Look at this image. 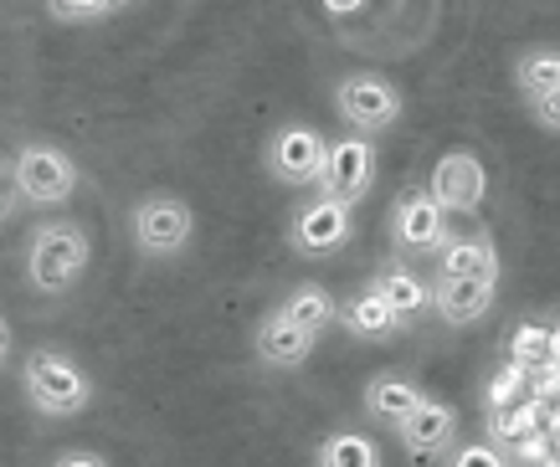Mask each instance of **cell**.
<instances>
[{
	"label": "cell",
	"instance_id": "1",
	"mask_svg": "<svg viewBox=\"0 0 560 467\" xmlns=\"http://www.w3.org/2000/svg\"><path fill=\"white\" fill-rule=\"evenodd\" d=\"M93 242L78 221H36L26 232V283L47 299H62L83 283Z\"/></svg>",
	"mask_w": 560,
	"mask_h": 467
},
{
	"label": "cell",
	"instance_id": "2",
	"mask_svg": "<svg viewBox=\"0 0 560 467\" xmlns=\"http://www.w3.org/2000/svg\"><path fill=\"white\" fill-rule=\"evenodd\" d=\"M5 180H11V211L16 206H32V211H51V206H68L78 196V160H72L62 144H51V139H26L16 144L11 154V170H5Z\"/></svg>",
	"mask_w": 560,
	"mask_h": 467
},
{
	"label": "cell",
	"instance_id": "3",
	"mask_svg": "<svg viewBox=\"0 0 560 467\" xmlns=\"http://www.w3.org/2000/svg\"><path fill=\"white\" fill-rule=\"evenodd\" d=\"M21 390L32 400V411L42 417H83L88 406H93V381H88V370L62 350H32L21 360Z\"/></svg>",
	"mask_w": 560,
	"mask_h": 467
},
{
	"label": "cell",
	"instance_id": "4",
	"mask_svg": "<svg viewBox=\"0 0 560 467\" xmlns=\"http://www.w3.org/2000/svg\"><path fill=\"white\" fill-rule=\"evenodd\" d=\"M129 242L144 262H175L186 257L190 242H196V211H190L186 196L175 190H150V196L135 200L129 211Z\"/></svg>",
	"mask_w": 560,
	"mask_h": 467
},
{
	"label": "cell",
	"instance_id": "5",
	"mask_svg": "<svg viewBox=\"0 0 560 467\" xmlns=\"http://www.w3.org/2000/svg\"><path fill=\"white\" fill-rule=\"evenodd\" d=\"M324 160H329V139H324L319 124L308 118H289L268 133L262 144V175L272 185H289V190H304V185H319Z\"/></svg>",
	"mask_w": 560,
	"mask_h": 467
},
{
	"label": "cell",
	"instance_id": "6",
	"mask_svg": "<svg viewBox=\"0 0 560 467\" xmlns=\"http://www.w3.org/2000/svg\"><path fill=\"white\" fill-rule=\"evenodd\" d=\"M335 114H340L345 133H390L407 114V98H401V87L381 78V72H345L340 83H335Z\"/></svg>",
	"mask_w": 560,
	"mask_h": 467
},
{
	"label": "cell",
	"instance_id": "7",
	"mask_svg": "<svg viewBox=\"0 0 560 467\" xmlns=\"http://www.w3.org/2000/svg\"><path fill=\"white\" fill-rule=\"evenodd\" d=\"M390 242H396V252L401 257H438L442 247H447V211H442V200L432 196V185L427 180H411L396 190V200H390Z\"/></svg>",
	"mask_w": 560,
	"mask_h": 467
},
{
	"label": "cell",
	"instance_id": "8",
	"mask_svg": "<svg viewBox=\"0 0 560 467\" xmlns=\"http://www.w3.org/2000/svg\"><path fill=\"white\" fill-rule=\"evenodd\" d=\"M355 236V206L335 196H308L289 217V247L299 257H329Z\"/></svg>",
	"mask_w": 560,
	"mask_h": 467
},
{
	"label": "cell",
	"instance_id": "9",
	"mask_svg": "<svg viewBox=\"0 0 560 467\" xmlns=\"http://www.w3.org/2000/svg\"><path fill=\"white\" fill-rule=\"evenodd\" d=\"M371 185H375V139H365V133L329 139V160H324V175L314 190L345 200V206H360L371 196Z\"/></svg>",
	"mask_w": 560,
	"mask_h": 467
},
{
	"label": "cell",
	"instance_id": "10",
	"mask_svg": "<svg viewBox=\"0 0 560 467\" xmlns=\"http://www.w3.org/2000/svg\"><path fill=\"white\" fill-rule=\"evenodd\" d=\"M427 185H432V196L442 200L447 217H478L483 200H489V170H483V160L474 150H447L432 165Z\"/></svg>",
	"mask_w": 560,
	"mask_h": 467
},
{
	"label": "cell",
	"instance_id": "11",
	"mask_svg": "<svg viewBox=\"0 0 560 467\" xmlns=\"http://www.w3.org/2000/svg\"><path fill=\"white\" fill-rule=\"evenodd\" d=\"M499 299V278H432V308L442 324L468 329L493 308Z\"/></svg>",
	"mask_w": 560,
	"mask_h": 467
},
{
	"label": "cell",
	"instance_id": "12",
	"mask_svg": "<svg viewBox=\"0 0 560 467\" xmlns=\"http://www.w3.org/2000/svg\"><path fill=\"white\" fill-rule=\"evenodd\" d=\"M396 436H401V447H407L411 457H438V452H447L453 436H458V411L442 396H427L407 417V427H396Z\"/></svg>",
	"mask_w": 560,
	"mask_h": 467
},
{
	"label": "cell",
	"instance_id": "13",
	"mask_svg": "<svg viewBox=\"0 0 560 467\" xmlns=\"http://www.w3.org/2000/svg\"><path fill=\"white\" fill-rule=\"evenodd\" d=\"M314 345H319V334L299 329V324H293V318H283L278 308L257 324V339H253L257 360H262L268 370H299L308 354H314Z\"/></svg>",
	"mask_w": 560,
	"mask_h": 467
},
{
	"label": "cell",
	"instance_id": "14",
	"mask_svg": "<svg viewBox=\"0 0 560 467\" xmlns=\"http://www.w3.org/2000/svg\"><path fill=\"white\" fill-rule=\"evenodd\" d=\"M427 400V390L401 370H381L371 385H365V417L381 421V427H407V417Z\"/></svg>",
	"mask_w": 560,
	"mask_h": 467
},
{
	"label": "cell",
	"instance_id": "15",
	"mask_svg": "<svg viewBox=\"0 0 560 467\" xmlns=\"http://www.w3.org/2000/svg\"><path fill=\"white\" fill-rule=\"evenodd\" d=\"M438 278H499V247L489 232L447 236L438 252Z\"/></svg>",
	"mask_w": 560,
	"mask_h": 467
},
{
	"label": "cell",
	"instance_id": "16",
	"mask_svg": "<svg viewBox=\"0 0 560 467\" xmlns=\"http://www.w3.org/2000/svg\"><path fill=\"white\" fill-rule=\"evenodd\" d=\"M340 324L355 334V339H371V345H375V339H390V334L407 329V324H401V314H396V308H390V303L381 299L371 283L360 288L350 303H340Z\"/></svg>",
	"mask_w": 560,
	"mask_h": 467
},
{
	"label": "cell",
	"instance_id": "17",
	"mask_svg": "<svg viewBox=\"0 0 560 467\" xmlns=\"http://www.w3.org/2000/svg\"><path fill=\"white\" fill-rule=\"evenodd\" d=\"M371 288L390 303V308H396V314H401V324H411V318H417L427 303H432V288H427L407 262H381L371 272Z\"/></svg>",
	"mask_w": 560,
	"mask_h": 467
},
{
	"label": "cell",
	"instance_id": "18",
	"mask_svg": "<svg viewBox=\"0 0 560 467\" xmlns=\"http://www.w3.org/2000/svg\"><path fill=\"white\" fill-rule=\"evenodd\" d=\"M514 87L525 103H540L550 93H560V47H525L514 57Z\"/></svg>",
	"mask_w": 560,
	"mask_h": 467
},
{
	"label": "cell",
	"instance_id": "19",
	"mask_svg": "<svg viewBox=\"0 0 560 467\" xmlns=\"http://www.w3.org/2000/svg\"><path fill=\"white\" fill-rule=\"evenodd\" d=\"M278 314L283 318H293L299 329H308V334H319L329 318H340V303L329 299V288L324 283H299L289 293V299L278 303Z\"/></svg>",
	"mask_w": 560,
	"mask_h": 467
},
{
	"label": "cell",
	"instance_id": "20",
	"mask_svg": "<svg viewBox=\"0 0 560 467\" xmlns=\"http://www.w3.org/2000/svg\"><path fill=\"white\" fill-rule=\"evenodd\" d=\"M319 467H386L381 463V447H375L365 432H335L319 442Z\"/></svg>",
	"mask_w": 560,
	"mask_h": 467
},
{
	"label": "cell",
	"instance_id": "21",
	"mask_svg": "<svg viewBox=\"0 0 560 467\" xmlns=\"http://www.w3.org/2000/svg\"><path fill=\"white\" fill-rule=\"evenodd\" d=\"M447 467H510V457L499 447H489V442H463V447L447 457Z\"/></svg>",
	"mask_w": 560,
	"mask_h": 467
},
{
	"label": "cell",
	"instance_id": "22",
	"mask_svg": "<svg viewBox=\"0 0 560 467\" xmlns=\"http://www.w3.org/2000/svg\"><path fill=\"white\" fill-rule=\"evenodd\" d=\"M51 5V16H62V21H103L114 5L108 0H47Z\"/></svg>",
	"mask_w": 560,
	"mask_h": 467
},
{
	"label": "cell",
	"instance_id": "23",
	"mask_svg": "<svg viewBox=\"0 0 560 467\" xmlns=\"http://www.w3.org/2000/svg\"><path fill=\"white\" fill-rule=\"evenodd\" d=\"M529 114H535V124H540L545 133H560V93H550V98L529 103Z\"/></svg>",
	"mask_w": 560,
	"mask_h": 467
},
{
	"label": "cell",
	"instance_id": "24",
	"mask_svg": "<svg viewBox=\"0 0 560 467\" xmlns=\"http://www.w3.org/2000/svg\"><path fill=\"white\" fill-rule=\"evenodd\" d=\"M51 467H108V457H98V452H83V447H72V452H62V457H51Z\"/></svg>",
	"mask_w": 560,
	"mask_h": 467
},
{
	"label": "cell",
	"instance_id": "25",
	"mask_svg": "<svg viewBox=\"0 0 560 467\" xmlns=\"http://www.w3.org/2000/svg\"><path fill=\"white\" fill-rule=\"evenodd\" d=\"M324 5H329V11H350L355 0H324Z\"/></svg>",
	"mask_w": 560,
	"mask_h": 467
},
{
	"label": "cell",
	"instance_id": "26",
	"mask_svg": "<svg viewBox=\"0 0 560 467\" xmlns=\"http://www.w3.org/2000/svg\"><path fill=\"white\" fill-rule=\"evenodd\" d=\"M108 5H119V0H108Z\"/></svg>",
	"mask_w": 560,
	"mask_h": 467
}]
</instances>
